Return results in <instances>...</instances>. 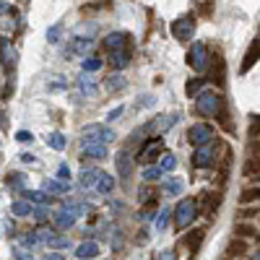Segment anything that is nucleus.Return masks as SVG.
I'll list each match as a JSON object with an SVG mask.
<instances>
[{
    "label": "nucleus",
    "mask_w": 260,
    "mask_h": 260,
    "mask_svg": "<svg viewBox=\"0 0 260 260\" xmlns=\"http://www.w3.org/2000/svg\"><path fill=\"white\" fill-rule=\"evenodd\" d=\"M224 104L226 102H224V96L219 91H198V94H195V115L216 120V115L221 112Z\"/></svg>",
    "instance_id": "f257e3e1"
},
{
    "label": "nucleus",
    "mask_w": 260,
    "mask_h": 260,
    "mask_svg": "<svg viewBox=\"0 0 260 260\" xmlns=\"http://www.w3.org/2000/svg\"><path fill=\"white\" fill-rule=\"evenodd\" d=\"M198 211H201V206H198V201H195V198L180 201L177 208H175V226H177V229L192 226V221L198 219Z\"/></svg>",
    "instance_id": "f03ea898"
},
{
    "label": "nucleus",
    "mask_w": 260,
    "mask_h": 260,
    "mask_svg": "<svg viewBox=\"0 0 260 260\" xmlns=\"http://www.w3.org/2000/svg\"><path fill=\"white\" fill-rule=\"evenodd\" d=\"M187 65L198 73L211 68V52H208V47L203 45V42H192V47L187 50Z\"/></svg>",
    "instance_id": "7ed1b4c3"
},
{
    "label": "nucleus",
    "mask_w": 260,
    "mask_h": 260,
    "mask_svg": "<svg viewBox=\"0 0 260 260\" xmlns=\"http://www.w3.org/2000/svg\"><path fill=\"white\" fill-rule=\"evenodd\" d=\"M175 122H177V115H159L156 120H151L148 125H143L133 138H141V136H159V133H164V130H169Z\"/></svg>",
    "instance_id": "20e7f679"
},
{
    "label": "nucleus",
    "mask_w": 260,
    "mask_h": 260,
    "mask_svg": "<svg viewBox=\"0 0 260 260\" xmlns=\"http://www.w3.org/2000/svg\"><path fill=\"white\" fill-rule=\"evenodd\" d=\"M81 141L83 143H112L115 141V133L112 130H107L102 125H89V127H83L81 130Z\"/></svg>",
    "instance_id": "39448f33"
},
{
    "label": "nucleus",
    "mask_w": 260,
    "mask_h": 260,
    "mask_svg": "<svg viewBox=\"0 0 260 260\" xmlns=\"http://www.w3.org/2000/svg\"><path fill=\"white\" fill-rule=\"evenodd\" d=\"M216 164V143L208 141L203 146L195 148V154H192V167H198V169H208Z\"/></svg>",
    "instance_id": "423d86ee"
},
{
    "label": "nucleus",
    "mask_w": 260,
    "mask_h": 260,
    "mask_svg": "<svg viewBox=\"0 0 260 260\" xmlns=\"http://www.w3.org/2000/svg\"><path fill=\"white\" fill-rule=\"evenodd\" d=\"M169 29H172V37H177L180 42H187L192 37V31H195V16H180V18H175Z\"/></svg>",
    "instance_id": "0eeeda50"
},
{
    "label": "nucleus",
    "mask_w": 260,
    "mask_h": 260,
    "mask_svg": "<svg viewBox=\"0 0 260 260\" xmlns=\"http://www.w3.org/2000/svg\"><path fill=\"white\" fill-rule=\"evenodd\" d=\"M187 141H190L192 146H203V143H208V141H216V138H213V127H211L208 122H195V125L187 130Z\"/></svg>",
    "instance_id": "6e6552de"
},
{
    "label": "nucleus",
    "mask_w": 260,
    "mask_h": 260,
    "mask_svg": "<svg viewBox=\"0 0 260 260\" xmlns=\"http://www.w3.org/2000/svg\"><path fill=\"white\" fill-rule=\"evenodd\" d=\"M0 62H3L6 73H13L16 65H18V52L8 39H0Z\"/></svg>",
    "instance_id": "1a4fd4ad"
},
{
    "label": "nucleus",
    "mask_w": 260,
    "mask_h": 260,
    "mask_svg": "<svg viewBox=\"0 0 260 260\" xmlns=\"http://www.w3.org/2000/svg\"><path fill=\"white\" fill-rule=\"evenodd\" d=\"M161 151H164V143H161L159 138H154V141L148 138V143L143 146V151L138 154V161H141V164H151V161H156Z\"/></svg>",
    "instance_id": "9d476101"
},
{
    "label": "nucleus",
    "mask_w": 260,
    "mask_h": 260,
    "mask_svg": "<svg viewBox=\"0 0 260 260\" xmlns=\"http://www.w3.org/2000/svg\"><path fill=\"white\" fill-rule=\"evenodd\" d=\"M104 47L110 50V52L130 47V34H125V31H112V34H107V39H104Z\"/></svg>",
    "instance_id": "9b49d317"
},
{
    "label": "nucleus",
    "mask_w": 260,
    "mask_h": 260,
    "mask_svg": "<svg viewBox=\"0 0 260 260\" xmlns=\"http://www.w3.org/2000/svg\"><path fill=\"white\" fill-rule=\"evenodd\" d=\"M99 175H102V169H96V167H83L81 175H78V182H81L86 190H94L96 182H99Z\"/></svg>",
    "instance_id": "f8f14e48"
},
{
    "label": "nucleus",
    "mask_w": 260,
    "mask_h": 260,
    "mask_svg": "<svg viewBox=\"0 0 260 260\" xmlns=\"http://www.w3.org/2000/svg\"><path fill=\"white\" fill-rule=\"evenodd\" d=\"M91 47H94V37H73L68 52H71V55H86Z\"/></svg>",
    "instance_id": "ddd939ff"
},
{
    "label": "nucleus",
    "mask_w": 260,
    "mask_h": 260,
    "mask_svg": "<svg viewBox=\"0 0 260 260\" xmlns=\"http://www.w3.org/2000/svg\"><path fill=\"white\" fill-rule=\"evenodd\" d=\"M99 252H102L99 242H81V245L76 247V257H78V260H91V257H99Z\"/></svg>",
    "instance_id": "4468645a"
},
{
    "label": "nucleus",
    "mask_w": 260,
    "mask_h": 260,
    "mask_svg": "<svg viewBox=\"0 0 260 260\" xmlns=\"http://www.w3.org/2000/svg\"><path fill=\"white\" fill-rule=\"evenodd\" d=\"M110 65H112L115 71H122V68H127V65H130V47L110 52Z\"/></svg>",
    "instance_id": "2eb2a0df"
},
{
    "label": "nucleus",
    "mask_w": 260,
    "mask_h": 260,
    "mask_svg": "<svg viewBox=\"0 0 260 260\" xmlns=\"http://www.w3.org/2000/svg\"><path fill=\"white\" fill-rule=\"evenodd\" d=\"M42 190H45L47 195H65V192H71V182H65V180H47L45 185H42Z\"/></svg>",
    "instance_id": "dca6fc26"
},
{
    "label": "nucleus",
    "mask_w": 260,
    "mask_h": 260,
    "mask_svg": "<svg viewBox=\"0 0 260 260\" xmlns=\"http://www.w3.org/2000/svg\"><path fill=\"white\" fill-rule=\"evenodd\" d=\"M203 237H206V229L203 226H198V229H192L190 234H187V247H190V257L192 255H198V250H201V242H203Z\"/></svg>",
    "instance_id": "f3484780"
},
{
    "label": "nucleus",
    "mask_w": 260,
    "mask_h": 260,
    "mask_svg": "<svg viewBox=\"0 0 260 260\" xmlns=\"http://www.w3.org/2000/svg\"><path fill=\"white\" fill-rule=\"evenodd\" d=\"M24 201H29L31 206H45L52 203V195H47L45 190H24Z\"/></svg>",
    "instance_id": "a211bd4d"
},
{
    "label": "nucleus",
    "mask_w": 260,
    "mask_h": 260,
    "mask_svg": "<svg viewBox=\"0 0 260 260\" xmlns=\"http://www.w3.org/2000/svg\"><path fill=\"white\" fill-rule=\"evenodd\" d=\"M52 221H55V226H57L60 232H68V229L76 224V216H71L68 211H62V208H60V211L52 216Z\"/></svg>",
    "instance_id": "6ab92c4d"
},
{
    "label": "nucleus",
    "mask_w": 260,
    "mask_h": 260,
    "mask_svg": "<svg viewBox=\"0 0 260 260\" xmlns=\"http://www.w3.org/2000/svg\"><path fill=\"white\" fill-rule=\"evenodd\" d=\"M130 169H133V159H130L127 151H120L117 154V172L122 180H130Z\"/></svg>",
    "instance_id": "aec40b11"
},
{
    "label": "nucleus",
    "mask_w": 260,
    "mask_h": 260,
    "mask_svg": "<svg viewBox=\"0 0 260 260\" xmlns=\"http://www.w3.org/2000/svg\"><path fill=\"white\" fill-rule=\"evenodd\" d=\"M107 146L104 143H83V159H104Z\"/></svg>",
    "instance_id": "412c9836"
},
{
    "label": "nucleus",
    "mask_w": 260,
    "mask_h": 260,
    "mask_svg": "<svg viewBox=\"0 0 260 260\" xmlns=\"http://www.w3.org/2000/svg\"><path fill=\"white\" fill-rule=\"evenodd\" d=\"M11 211H13V216H18V219H26V216H31V211H34V206L29 203V201H13L11 203Z\"/></svg>",
    "instance_id": "4be33fe9"
},
{
    "label": "nucleus",
    "mask_w": 260,
    "mask_h": 260,
    "mask_svg": "<svg viewBox=\"0 0 260 260\" xmlns=\"http://www.w3.org/2000/svg\"><path fill=\"white\" fill-rule=\"evenodd\" d=\"M99 195H110L112 190H115V177H110L107 172H102L99 175V182H96V187H94Z\"/></svg>",
    "instance_id": "5701e85b"
},
{
    "label": "nucleus",
    "mask_w": 260,
    "mask_h": 260,
    "mask_svg": "<svg viewBox=\"0 0 260 260\" xmlns=\"http://www.w3.org/2000/svg\"><path fill=\"white\" fill-rule=\"evenodd\" d=\"M234 234L240 237V240H252V242H257V226H252V224H240L234 229Z\"/></svg>",
    "instance_id": "b1692460"
},
{
    "label": "nucleus",
    "mask_w": 260,
    "mask_h": 260,
    "mask_svg": "<svg viewBox=\"0 0 260 260\" xmlns=\"http://www.w3.org/2000/svg\"><path fill=\"white\" fill-rule=\"evenodd\" d=\"M161 172H172V169H175L177 167V156L175 154H169V151H161V154H159V164H156Z\"/></svg>",
    "instance_id": "393cba45"
},
{
    "label": "nucleus",
    "mask_w": 260,
    "mask_h": 260,
    "mask_svg": "<svg viewBox=\"0 0 260 260\" xmlns=\"http://www.w3.org/2000/svg\"><path fill=\"white\" fill-rule=\"evenodd\" d=\"M104 86H107V91H112V94H115V91H122V89H125L127 81H125V76H122V73H115V76L107 78V83H104Z\"/></svg>",
    "instance_id": "a878e982"
},
{
    "label": "nucleus",
    "mask_w": 260,
    "mask_h": 260,
    "mask_svg": "<svg viewBox=\"0 0 260 260\" xmlns=\"http://www.w3.org/2000/svg\"><path fill=\"white\" fill-rule=\"evenodd\" d=\"M78 86H81V94L83 96H96V83L91 76H81L78 78Z\"/></svg>",
    "instance_id": "bb28decb"
},
{
    "label": "nucleus",
    "mask_w": 260,
    "mask_h": 260,
    "mask_svg": "<svg viewBox=\"0 0 260 260\" xmlns=\"http://www.w3.org/2000/svg\"><path fill=\"white\" fill-rule=\"evenodd\" d=\"M55 232L52 229H47V226H39L37 232H34V240H37V245H50L52 240H55Z\"/></svg>",
    "instance_id": "cd10ccee"
},
{
    "label": "nucleus",
    "mask_w": 260,
    "mask_h": 260,
    "mask_svg": "<svg viewBox=\"0 0 260 260\" xmlns=\"http://www.w3.org/2000/svg\"><path fill=\"white\" fill-rule=\"evenodd\" d=\"M252 62H257V39L250 45V50H247V55H245V62H242V73H247L250 68H252Z\"/></svg>",
    "instance_id": "c85d7f7f"
},
{
    "label": "nucleus",
    "mask_w": 260,
    "mask_h": 260,
    "mask_svg": "<svg viewBox=\"0 0 260 260\" xmlns=\"http://www.w3.org/2000/svg\"><path fill=\"white\" fill-rule=\"evenodd\" d=\"M24 182H26V175H21V172H11V175L6 177V185H8L11 190L24 187Z\"/></svg>",
    "instance_id": "c756f323"
},
{
    "label": "nucleus",
    "mask_w": 260,
    "mask_h": 260,
    "mask_svg": "<svg viewBox=\"0 0 260 260\" xmlns=\"http://www.w3.org/2000/svg\"><path fill=\"white\" fill-rule=\"evenodd\" d=\"M213 62H216L213 78H216V83H219V86H224V78H226V73H224V60H221V55H213Z\"/></svg>",
    "instance_id": "7c9ffc66"
},
{
    "label": "nucleus",
    "mask_w": 260,
    "mask_h": 260,
    "mask_svg": "<svg viewBox=\"0 0 260 260\" xmlns=\"http://www.w3.org/2000/svg\"><path fill=\"white\" fill-rule=\"evenodd\" d=\"M206 86V78H190L187 83H185V91H187V96H195L201 89Z\"/></svg>",
    "instance_id": "2f4dec72"
},
{
    "label": "nucleus",
    "mask_w": 260,
    "mask_h": 260,
    "mask_svg": "<svg viewBox=\"0 0 260 260\" xmlns=\"http://www.w3.org/2000/svg\"><path fill=\"white\" fill-rule=\"evenodd\" d=\"M62 211H68L71 216H76V219H78V216L86 213V206H81L78 201H68V203H62Z\"/></svg>",
    "instance_id": "473e14b6"
},
{
    "label": "nucleus",
    "mask_w": 260,
    "mask_h": 260,
    "mask_svg": "<svg viewBox=\"0 0 260 260\" xmlns=\"http://www.w3.org/2000/svg\"><path fill=\"white\" fill-rule=\"evenodd\" d=\"M47 143H50V148H55V151H62L65 146H68L62 133H50V136H47Z\"/></svg>",
    "instance_id": "72a5a7b5"
},
{
    "label": "nucleus",
    "mask_w": 260,
    "mask_h": 260,
    "mask_svg": "<svg viewBox=\"0 0 260 260\" xmlns=\"http://www.w3.org/2000/svg\"><path fill=\"white\" fill-rule=\"evenodd\" d=\"M164 175V172L159 169V167H151V164H146V169H143V182H154V180H159Z\"/></svg>",
    "instance_id": "f704fd0d"
},
{
    "label": "nucleus",
    "mask_w": 260,
    "mask_h": 260,
    "mask_svg": "<svg viewBox=\"0 0 260 260\" xmlns=\"http://www.w3.org/2000/svg\"><path fill=\"white\" fill-rule=\"evenodd\" d=\"M164 192L167 195H180L182 192V180H167L164 182Z\"/></svg>",
    "instance_id": "c9c22d12"
},
{
    "label": "nucleus",
    "mask_w": 260,
    "mask_h": 260,
    "mask_svg": "<svg viewBox=\"0 0 260 260\" xmlns=\"http://www.w3.org/2000/svg\"><path fill=\"white\" fill-rule=\"evenodd\" d=\"M99 68H102V60H99V57H86V60H83V71H86V73H94V71H99Z\"/></svg>",
    "instance_id": "e433bc0d"
},
{
    "label": "nucleus",
    "mask_w": 260,
    "mask_h": 260,
    "mask_svg": "<svg viewBox=\"0 0 260 260\" xmlns=\"http://www.w3.org/2000/svg\"><path fill=\"white\" fill-rule=\"evenodd\" d=\"M169 216H172V208H164V211L159 213V219H156V229H159V232H164V229H167Z\"/></svg>",
    "instance_id": "4c0bfd02"
},
{
    "label": "nucleus",
    "mask_w": 260,
    "mask_h": 260,
    "mask_svg": "<svg viewBox=\"0 0 260 260\" xmlns=\"http://www.w3.org/2000/svg\"><path fill=\"white\" fill-rule=\"evenodd\" d=\"M257 195L260 192H257V185H255V187H250V190H245L240 195V203H252V201H257Z\"/></svg>",
    "instance_id": "58836bf2"
},
{
    "label": "nucleus",
    "mask_w": 260,
    "mask_h": 260,
    "mask_svg": "<svg viewBox=\"0 0 260 260\" xmlns=\"http://www.w3.org/2000/svg\"><path fill=\"white\" fill-rule=\"evenodd\" d=\"M245 250H247V245L240 240V237H237V240L232 242V247H229V255H242Z\"/></svg>",
    "instance_id": "ea45409f"
},
{
    "label": "nucleus",
    "mask_w": 260,
    "mask_h": 260,
    "mask_svg": "<svg viewBox=\"0 0 260 260\" xmlns=\"http://www.w3.org/2000/svg\"><path fill=\"white\" fill-rule=\"evenodd\" d=\"M60 24H55V26H50L47 29V42H50V45H57V39H60Z\"/></svg>",
    "instance_id": "a19ab883"
},
{
    "label": "nucleus",
    "mask_w": 260,
    "mask_h": 260,
    "mask_svg": "<svg viewBox=\"0 0 260 260\" xmlns=\"http://www.w3.org/2000/svg\"><path fill=\"white\" fill-rule=\"evenodd\" d=\"M34 216H37V221H45L47 219V213H50V203H45V206H37V211H31Z\"/></svg>",
    "instance_id": "79ce46f5"
},
{
    "label": "nucleus",
    "mask_w": 260,
    "mask_h": 260,
    "mask_svg": "<svg viewBox=\"0 0 260 260\" xmlns=\"http://www.w3.org/2000/svg\"><path fill=\"white\" fill-rule=\"evenodd\" d=\"M16 141H18V143H31L34 136L29 133V130H18V133H16Z\"/></svg>",
    "instance_id": "37998d69"
},
{
    "label": "nucleus",
    "mask_w": 260,
    "mask_h": 260,
    "mask_svg": "<svg viewBox=\"0 0 260 260\" xmlns=\"http://www.w3.org/2000/svg\"><path fill=\"white\" fill-rule=\"evenodd\" d=\"M34 245H37L34 234H24V237H21V247H34Z\"/></svg>",
    "instance_id": "c03bdc74"
},
{
    "label": "nucleus",
    "mask_w": 260,
    "mask_h": 260,
    "mask_svg": "<svg viewBox=\"0 0 260 260\" xmlns=\"http://www.w3.org/2000/svg\"><path fill=\"white\" fill-rule=\"evenodd\" d=\"M50 247H57V250H62V247H68V240H65V237H55V240L50 242Z\"/></svg>",
    "instance_id": "a18cd8bd"
},
{
    "label": "nucleus",
    "mask_w": 260,
    "mask_h": 260,
    "mask_svg": "<svg viewBox=\"0 0 260 260\" xmlns=\"http://www.w3.org/2000/svg\"><path fill=\"white\" fill-rule=\"evenodd\" d=\"M57 177H60V180H68V177H71L68 164H60V167H57Z\"/></svg>",
    "instance_id": "49530a36"
},
{
    "label": "nucleus",
    "mask_w": 260,
    "mask_h": 260,
    "mask_svg": "<svg viewBox=\"0 0 260 260\" xmlns=\"http://www.w3.org/2000/svg\"><path fill=\"white\" fill-rule=\"evenodd\" d=\"M65 86H68V81H65L62 76H57V81L50 83V89H65Z\"/></svg>",
    "instance_id": "de8ad7c7"
},
{
    "label": "nucleus",
    "mask_w": 260,
    "mask_h": 260,
    "mask_svg": "<svg viewBox=\"0 0 260 260\" xmlns=\"http://www.w3.org/2000/svg\"><path fill=\"white\" fill-rule=\"evenodd\" d=\"M122 112H125V107H115V110H112L110 115H107V120H117V117H120Z\"/></svg>",
    "instance_id": "09e8293b"
},
{
    "label": "nucleus",
    "mask_w": 260,
    "mask_h": 260,
    "mask_svg": "<svg viewBox=\"0 0 260 260\" xmlns=\"http://www.w3.org/2000/svg\"><path fill=\"white\" fill-rule=\"evenodd\" d=\"M159 260H177V255H175V250H164L159 255Z\"/></svg>",
    "instance_id": "8fccbe9b"
},
{
    "label": "nucleus",
    "mask_w": 260,
    "mask_h": 260,
    "mask_svg": "<svg viewBox=\"0 0 260 260\" xmlns=\"http://www.w3.org/2000/svg\"><path fill=\"white\" fill-rule=\"evenodd\" d=\"M242 216H245V219H255V216H257V206H255V208H245Z\"/></svg>",
    "instance_id": "3c124183"
},
{
    "label": "nucleus",
    "mask_w": 260,
    "mask_h": 260,
    "mask_svg": "<svg viewBox=\"0 0 260 260\" xmlns=\"http://www.w3.org/2000/svg\"><path fill=\"white\" fill-rule=\"evenodd\" d=\"M16 260H34L29 252H24V250H16Z\"/></svg>",
    "instance_id": "603ef678"
},
{
    "label": "nucleus",
    "mask_w": 260,
    "mask_h": 260,
    "mask_svg": "<svg viewBox=\"0 0 260 260\" xmlns=\"http://www.w3.org/2000/svg\"><path fill=\"white\" fill-rule=\"evenodd\" d=\"M21 161H24V164H34L37 156H31V154H21Z\"/></svg>",
    "instance_id": "864d4df0"
},
{
    "label": "nucleus",
    "mask_w": 260,
    "mask_h": 260,
    "mask_svg": "<svg viewBox=\"0 0 260 260\" xmlns=\"http://www.w3.org/2000/svg\"><path fill=\"white\" fill-rule=\"evenodd\" d=\"M45 260H65L60 252H50V255H45Z\"/></svg>",
    "instance_id": "5fc2aeb1"
},
{
    "label": "nucleus",
    "mask_w": 260,
    "mask_h": 260,
    "mask_svg": "<svg viewBox=\"0 0 260 260\" xmlns=\"http://www.w3.org/2000/svg\"><path fill=\"white\" fill-rule=\"evenodd\" d=\"M6 11H8V6H6V0H0V16H3Z\"/></svg>",
    "instance_id": "6e6d98bb"
},
{
    "label": "nucleus",
    "mask_w": 260,
    "mask_h": 260,
    "mask_svg": "<svg viewBox=\"0 0 260 260\" xmlns=\"http://www.w3.org/2000/svg\"><path fill=\"white\" fill-rule=\"evenodd\" d=\"M3 125H6V115H3V112H0V127H3Z\"/></svg>",
    "instance_id": "4d7b16f0"
},
{
    "label": "nucleus",
    "mask_w": 260,
    "mask_h": 260,
    "mask_svg": "<svg viewBox=\"0 0 260 260\" xmlns=\"http://www.w3.org/2000/svg\"><path fill=\"white\" fill-rule=\"evenodd\" d=\"M252 260H260V257H257V252H255V257H252Z\"/></svg>",
    "instance_id": "13d9d810"
}]
</instances>
